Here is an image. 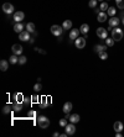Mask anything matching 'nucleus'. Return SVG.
<instances>
[{
    "instance_id": "1",
    "label": "nucleus",
    "mask_w": 124,
    "mask_h": 137,
    "mask_svg": "<svg viewBox=\"0 0 124 137\" xmlns=\"http://www.w3.org/2000/svg\"><path fill=\"white\" fill-rule=\"evenodd\" d=\"M123 36H124V32H123V30L122 28H119V27H114L113 30H112V38L114 40V41H120L122 38H123Z\"/></svg>"
},
{
    "instance_id": "2",
    "label": "nucleus",
    "mask_w": 124,
    "mask_h": 137,
    "mask_svg": "<svg viewBox=\"0 0 124 137\" xmlns=\"http://www.w3.org/2000/svg\"><path fill=\"white\" fill-rule=\"evenodd\" d=\"M37 125L41 129H47L48 126H50V120L46 116H40L37 119Z\"/></svg>"
},
{
    "instance_id": "3",
    "label": "nucleus",
    "mask_w": 124,
    "mask_h": 137,
    "mask_svg": "<svg viewBox=\"0 0 124 137\" xmlns=\"http://www.w3.org/2000/svg\"><path fill=\"white\" fill-rule=\"evenodd\" d=\"M51 34L56 37H60L63 34V27L60 25H54V26H51Z\"/></svg>"
},
{
    "instance_id": "4",
    "label": "nucleus",
    "mask_w": 124,
    "mask_h": 137,
    "mask_svg": "<svg viewBox=\"0 0 124 137\" xmlns=\"http://www.w3.org/2000/svg\"><path fill=\"white\" fill-rule=\"evenodd\" d=\"M97 36L99 37V38H102V40H105L107 37H108V30L104 27H98L96 31Z\"/></svg>"
},
{
    "instance_id": "5",
    "label": "nucleus",
    "mask_w": 124,
    "mask_h": 137,
    "mask_svg": "<svg viewBox=\"0 0 124 137\" xmlns=\"http://www.w3.org/2000/svg\"><path fill=\"white\" fill-rule=\"evenodd\" d=\"M75 45L78 49H82L86 47V37H78L75 40Z\"/></svg>"
},
{
    "instance_id": "6",
    "label": "nucleus",
    "mask_w": 124,
    "mask_h": 137,
    "mask_svg": "<svg viewBox=\"0 0 124 137\" xmlns=\"http://www.w3.org/2000/svg\"><path fill=\"white\" fill-rule=\"evenodd\" d=\"M14 5L13 4H10V3H5L4 5H3V11L5 13V14L7 15H10V14H13L14 13Z\"/></svg>"
},
{
    "instance_id": "7",
    "label": "nucleus",
    "mask_w": 124,
    "mask_h": 137,
    "mask_svg": "<svg viewBox=\"0 0 124 137\" xmlns=\"http://www.w3.org/2000/svg\"><path fill=\"white\" fill-rule=\"evenodd\" d=\"M30 38H31V36H30V32L28 30L19 34V40H21V41H30Z\"/></svg>"
},
{
    "instance_id": "8",
    "label": "nucleus",
    "mask_w": 124,
    "mask_h": 137,
    "mask_svg": "<svg viewBox=\"0 0 124 137\" xmlns=\"http://www.w3.org/2000/svg\"><path fill=\"white\" fill-rule=\"evenodd\" d=\"M65 130H66V133L68 135V136H71V135H73L75 132H76V126H75V123H69V125H67L66 127H65Z\"/></svg>"
},
{
    "instance_id": "9",
    "label": "nucleus",
    "mask_w": 124,
    "mask_h": 137,
    "mask_svg": "<svg viewBox=\"0 0 124 137\" xmlns=\"http://www.w3.org/2000/svg\"><path fill=\"white\" fill-rule=\"evenodd\" d=\"M11 51H13V53L16 56H21L22 55V46L21 45H14L13 47H11Z\"/></svg>"
},
{
    "instance_id": "10",
    "label": "nucleus",
    "mask_w": 124,
    "mask_h": 137,
    "mask_svg": "<svg viewBox=\"0 0 124 137\" xmlns=\"http://www.w3.org/2000/svg\"><path fill=\"white\" fill-rule=\"evenodd\" d=\"M24 19H25V14H24L22 11L14 13V21H15V22H21Z\"/></svg>"
},
{
    "instance_id": "11",
    "label": "nucleus",
    "mask_w": 124,
    "mask_h": 137,
    "mask_svg": "<svg viewBox=\"0 0 124 137\" xmlns=\"http://www.w3.org/2000/svg\"><path fill=\"white\" fill-rule=\"evenodd\" d=\"M50 98H47V96H42L41 98V104H40V108L41 109H45V108H47L48 105H50Z\"/></svg>"
},
{
    "instance_id": "12",
    "label": "nucleus",
    "mask_w": 124,
    "mask_h": 137,
    "mask_svg": "<svg viewBox=\"0 0 124 137\" xmlns=\"http://www.w3.org/2000/svg\"><path fill=\"white\" fill-rule=\"evenodd\" d=\"M108 22H109V25L112 26V27H118V25L120 24V20L118 19V17H110V20H108Z\"/></svg>"
},
{
    "instance_id": "13",
    "label": "nucleus",
    "mask_w": 124,
    "mask_h": 137,
    "mask_svg": "<svg viewBox=\"0 0 124 137\" xmlns=\"http://www.w3.org/2000/svg\"><path fill=\"white\" fill-rule=\"evenodd\" d=\"M81 34V31L79 30H71V32H69L68 35V37H69V40H76V38H78V35Z\"/></svg>"
},
{
    "instance_id": "14",
    "label": "nucleus",
    "mask_w": 124,
    "mask_h": 137,
    "mask_svg": "<svg viewBox=\"0 0 124 137\" xmlns=\"http://www.w3.org/2000/svg\"><path fill=\"white\" fill-rule=\"evenodd\" d=\"M24 27H26V26H24L21 22H16V24L14 25V31L16 32V34H20V32L24 31Z\"/></svg>"
},
{
    "instance_id": "15",
    "label": "nucleus",
    "mask_w": 124,
    "mask_h": 137,
    "mask_svg": "<svg viewBox=\"0 0 124 137\" xmlns=\"http://www.w3.org/2000/svg\"><path fill=\"white\" fill-rule=\"evenodd\" d=\"M79 31H81L82 35H84V37H87V34H88V31H90V26H88L87 24H83L82 26L79 27Z\"/></svg>"
},
{
    "instance_id": "16",
    "label": "nucleus",
    "mask_w": 124,
    "mask_h": 137,
    "mask_svg": "<svg viewBox=\"0 0 124 137\" xmlns=\"http://www.w3.org/2000/svg\"><path fill=\"white\" fill-rule=\"evenodd\" d=\"M114 130H116V132H122L123 131V129H124V126H123V123L120 122V121H116L114 122Z\"/></svg>"
},
{
    "instance_id": "17",
    "label": "nucleus",
    "mask_w": 124,
    "mask_h": 137,
    "mask_svg": "<svg viewBox=\"0 0 124 137\" xmlns=\"http://www.w3.org/2000/svg\"><path fill=\"white\" fill-rule=\"evenodd\" d=\"M107 47H108L107 45H97V46H94V51L97 53H101V52H104Z\"/></svg>"
},
{
    "instance_id": "18",
    "label": "nucleus",
    "mask_w": 124,
    "mask_h": 137,
    "mask_svg": "<svg viewBox=\"0 0 124 137\" xmlns=\"http://www.w3.org/2000/svg\"><path fill=\"white\" fill-rule=\"evenodd\" d=\"M62 110H63V112L65 114H69L71 112V110H72V103H66L65 105H63V108H62Z\"/></svg>"
},
{
    "instance_id": "19",
    "label": "nucleus",
    "mask_w": 124,
    "mask_h": 137,
    "mask_svg": "<svg viewBox=\"0 0 124 137\" xmlns=\"http://www.w3.org/2000/svg\"><path fill=\"white\" fill-rule=\"evenodd\" d=\"M7 68H9V63H7V61L1 59V61H0V69H1L3 72H6Z\"/></svg>"
},
{
    "instance_id": "20",
    "label": "nucleus",
    "mask_w": 124,
    "mask_h": 137,
    "mask_svg": "<svg viewBox=\"0 0 124 137\" xmlns=\"http://www.w3.org/2000/svg\"><path fill=\"white\" fill-rule=\"evenodd\" d=\"M107 13H104V11H101V13H99V14H98V16H97V17H98V21H99V22H104V21H107Z\"/></svg>"
},
{
    "instance_id": "21",
    "label": "nucleus",
    "mask_w": 124,
    "mask_h": 137,
    "mask_svg": "<svg viewBox=\"0 0 124 137\" xmlns=\"http://www.w3.org/2000/svg\"><path fill=\"white\" fill-rule=\"evenodd\" d=\"M24 94H21V93H17V94H15L14 95V99L16 103H24Z\"/></svg>"
},
{
    "instance_id": "22",
    "label": "nucleus",
    "mask_w": 124,
    "mask_h": 137,
    "mask_svg": "<svg viewBox=\"0 0 124 137\" xmlns=\"http://www.w3.org/2000/svg\"><path fill=\"white\" fill-rule=\"evenodd\" d=\"M79 119H81V117H79V115H78V114H72V115L69 116L68 120L72 123H76V122H78V121H79Z\"/></svg>"
},
{
    "instance_id": "23",
    "label": "nucleus",
    "mask_w": 124,
    "mask_h": 137,
    "mask_svg": "<svg viewBox=\"0 0 124 137\" xmlns=\"http://www.w3.org/2000/svg\"><path fill=\"white\" fill-rule=\"evenodd\" d=\"M62 27H63V30H69V28L72 27V21L71 20H65L63 21V24H62Z\"/></svg>"
},
{
    "instance_id": "24",
    "label": "nucleus",
    "mask_w": 124,
    "mask_h": 137,
    "mask_svg": "<svg viewBox=\"0 0 124 137\" xmlns=\"http://www.w3.org/2000/svg\"><path fill=\"white\" fill-rule=\"evenodd\" d=\"M26 30H28L30 34H34L35 31H36V30H35V24L34 22H29L28 25H26Z\"/></svg>"
},
{
    "instance_id": "25",
    "label": "nucleus",
    "mask_w": 124,
    "mask_h": 137,
    "mask_svg": "<svg viewBox=\"0 0 124 137\" xmlns=\"http://www.w3.org/2000/svg\"><path fill=\"white\" fill-rule=\"evenodd\" d=\"M13 110L16 111V112L21 111V110H22V103H16V101H15V104L13 105Z\"/></svg>"
},
{
    "instance_id": "26",
    "label": "nucleus",
    "mask_w": 124,
    "mask_h": 137,
    "mask_svg": "<svg viewBox=\"0 0 124 137\" xmlns=\"http://www.w3.org/2000/svg\"><path fill=\"white\" fill-rule=\"evenodd\" d=\"M9 63H11V64H16V63H19V57L16 55H13L10 58H9Z\"/></svg>"
},
{
    "instance_id": "27",
    "label": "nucleus",
    "mask_w": 124,
    "mask_h": 137,
    "mask_svg": "<svg viewBox=\"0 0 124 137\" xmlns=\"http://www.w3.org/2000/svg\"><path fill=\"white\" fill-rule=\"evenodd\" d=\"M116 13H117V10H116V7H113V6H109V9L107 10V14L109 15V16H112V17L116 15Z\"/></svg>"
},
{
    "instance_id": "28",
    "label": "nucleus",
    "mask_w": 124,
    "mask_h": 137,
    "mask_svg": "<svg viewBox=\"0 0 124 137\" xmlns=\"http://www.w3.org/2000/svg\"><path fill=\"white\" fill-rule=\"evenodd\" d=\"M114 40H113V38H109V37H107V38H105V45H107V46H108V47H113V46H114Z\"/></svg>"
},
{
    "instance_id": "29",
    "label": "nucleus",
    "mask_w": 124,
    "mask_h": 137,
    "mask_svg": "<svg viewBox=\"0 0 124 137\" xmlns=\"http://www.w3.org/2000/svg\"><path fill=\"white\" fill-rule=\"evenodd\" d=\"M109 9V6H108V3H101V6H99V10L101 11H105V10H108Z\"/></svg>"
},
{
    "instance_id": "30",
    "label": "nucleus",
    "mask_w": 124,
    "mask_h": 137,
    "mask_svg": "<svg viewBox=\"0 0 124 137\" xmlns=\"http://www.w3.org/2000/svg\"><path fill=\"white\" fill-rule=\"evenodd\" d=\"M98 56H99V58L102 59V61H105L107 58H108V53L104 51V52H101V53H98Z\"/></svg>"
},
{
    "instance_id": "31",
    "label": "nucleus",
    "mask_w": 124,
    "mask_h": 137,
    "mask_svg": "<svg viewBox=\"0 0 124 137\" xmlns=\"http://www.w3.org/2000/svg\"><path fill=\"white\" fill-rule=\"evenodd\" d=\"M26 61H28V58L25 57V56H19V64H25L26 63Z\"/></svg>"
},
{
    "instance_id": "32",
    "label": "nucleus",
    "mask_w": 124,
    "mask_h": 137,
    "mask_svg": "<svg viewBox=\"0 0 124 137\" xmlns=\"http://www.w3.org/2000/svg\"><path fill=\"white\" fill-rule=\"evenodd\" d=\"M119 9H124V0H114Z\"/></svg>"
},
{
    "instance_id": "33",
    "label": "nucleus",
    "mask_w": 124,
    "mask_h": 137,
    "mask_svg": "<svg viewBox=\"0 0 124 137\" xmlns=\"http://www.w3.org/2000/svg\"><path fill=\"white\" fill-rule=\"evenodd\" d=\"M97 3H98V0H90V3H88V6L92 7V9H94L97 6Z\"/></svg>"
},
{
    "instance_id": "34",
    "label": "nucleus",
    "mask_w": 124,
    "mask_h": 137,
    "mask_svg": "<svg viewBox=\"0 0 124 137\" xmlns=\"http://www.w3.org/2000/svg\"><path fill=\"white\" fill-rule=\"evenodd\" d=\"M36 115H37V114H36V111H34V110H31V111H29V112H28V117H29V119H35V117H36Z\"/></svg>"
},
{
    "instance_id": "35",
    "label": "nucleus",
    "mask_w": 124,
    "mask_h": 137,
    "mask_svg": "<svg viewBox=\"0 0 124 137\" xmlns=\"http://www.w3.org/2000/svg\"><path fill=\"white\" fill-rule=\"evenodd\" d=\"M31 100H32L34 104H36V103H40V101H41V98H39L37 95H32L31 96Z\"/></svg>"
},
{
    "instance_id": "36",
    "label": "nucleus",
    "mask_w": 124,
    "mask_h": 137,
    "mask_svg": "<svg viewBox=\"0 0 124 137\" xmlns=\"http://www.w3.org/2000/svg\"><path fill=\"white\" fill-rule=\"evenodd\" d=\"M34 90L35 91H40V90H42V85L40 84V83H36L34 85Z\"/></svg>"
},
{
    "instance_id": "37",
    "label": "nucleus",
    "mask_w": 124,
    "mask_h": 137,
    "mask_svg": "<svg viewBox=\"0 0 124 137\" xmlns=\"http://www.w3.org/2000/svg\"><path fill=\"white\" fill-rule=\"evenodd\" d=\"M60 126H62V127H66V126H67V119H66V117L60 120Z\"/></svg>"
},
{
    "instance_id": "38",
    "label": "nucleus",
    "mask_w": 124,
    "mask_h": 137,
    "mask_svg": "<svg viewBox=\"0 0 124 137\" xmlns=\"http://www.w3.org/2000/svg\"><path fill=\"white\" fill-rule=\"evenodd\" d=\"M11 109H13V106H10V105H6V106H5V108L3 109V112H4V114H9Z\"/></svg>"
},
{
    "instance_id": "39",
    "label": "nucleus",
    "mask_w": 124,
    "mask_h": 137,
    "mask_svg": "<svg viewBox=\"0 0 124 137\" xmlns=\"http://www.w3.org/2000/svg\"><path fill=\"white\" fill-rule=\"evenodd\" d=\"M24 104H26V105H31V104H32L31 98H24Z\"/></svg>"
},
{
    "instance_id": "40",
    "label": "nucleus",
    "mask_w": 124,
    "mask_h": 137,
    "mask_svg": "<svg viewBox=\"0 0 124 137\" xmlns=\"http://www.w3.org/2000/svg\"><path fill=\"white\" fill-rule=\"evenodd\" d=\"M35 51H36V52H39V53H41V55H46V52H45V51H43V49H42V48H35Z\"/></svg>"
},
{
    "instance_id": "41",
    "label": "nucleus",
    "mask_w": 124,
    "mask_h": 137,
    "mask_svg": "<svg viewBox=\"0 0 124 137\" xmlns=\"http://www.w3.org/2000/svg\"><path fill=\"white\" fill-rule=\"evenodd\" d=\"M58 136H61L58 132H54V137H58Z\"/></svg>"
},
{
    "instance_id": "42",
    "label": "nucleus",
    "mask_w": 124,
    "mask_h": 137,
    "mask_svg": "<svg viewBox=\"0 0 124 137\" xmlns=\"http://www.w3.org/2000/svg\"><path fill=\"white\" fill-rule=\"evenodd\" d=\"M116 136H117V137H122V133H120V132H116Z\"/></svg>"
},
{
    "instance_id": "43",
    "label": "nucleus",
    "mask_w": 124,
    "mask_h": 137,
    "mask_svg": "<svg viewBox=\"0 0 124 137\" xmlns=\"http://www.w3.org/2000/svg\"><path fill=\"white\" fill-rule=\"evenodd\" d=\"M34 40H35V37H31V38H30V41H29V42H30V43H32V42H34Z\"/></svg>"
},
{
    "instance_id": "44",
    "label": "nucleus",
    "mask_w": 124,
    "mask_h": 137,
    "mask_svg": "<svg viewBox=\"0 0 124 137\" xmlns=\"http://www.w3.org/2000/svg\"><path fill=\"white\" fill-rule=\"evenodd\" d=\"M107 30H108V31H112V30H113V27H112V26H110V25H109V26H108V28H107Z\"/></svg>"
},
{
    "instance_id": "45",
    "label": "nucleus",
    "mask_w": 124,
    "mask_h": 137,
    "mask_svg": "<svg viewBox=\"0 0 124 137\" xmlns=\"http://www.w3.org/2000/svg\"><path fill=\"white\" fill-rule=\"evenodd\" d=\"M122 22H123V25H124V17H123V19H122Z\"/></svg>"
},
{
    "instance_id": "46",
    "label": "nucleus",
    "mask_w": 124,
    "mask_h": 137,
    "mask_svg": "<svg viewBox=\"0 0 124 137\" xmlns=\"http://www.w3.org/2000/svg\"><path fill=\"white\" fill-rule=\"evenodd\" d=\"M98 1H101V3H103V0H98Z\"/></svg>"
},
{
    "instance_id": "47",
    "label": "nucleus",
    "mask_w": 124,
    "mask_h": 137,
    "mask_svg": "<svg viewBox=\"0 0 124 137\" xmlns=\"http://www.w3.org/2000/svg\"><path fill=\"white\" fill-rule=\"evenodd\" d=\"M107 1H109V0H107Z\"/></svg>"
}]
</instances>
